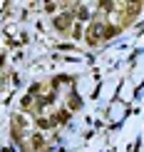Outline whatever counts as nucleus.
<instances>
[{
	"mask_svg": "<svg viewBox=\"0 0 144 152\" xmlns=\"http://www.w3.org/2000/svg\"><path fill=\"white\" fill-rule=\"evenodd\" d=\"M70 20H72V18L67 15V12H62V15L55 18V28H57V30H67V28H70Z\"/></svg>",
	"mask_w": 144,
	"mask_h": 152,
	"instance_id": "nucleus-2",
	"label": "nucleus"
},
{
	"mask_svg": "<svg viewBox=\"0 0 144 152\" xmlns=\"http://www.w3.org/2000/svg\"><path fill=\"white\" fill-rule=\"evenodd\" d=\"M30 105H33V97H30V95H27V97L22 100V107H30Z\"/></svg>",
	"mask_w": 144,
	"mask_h": 152,
	"instance_id": "nucleus-6",
	"label": "nucleus"
},
{
	"mask_svg": "<svg viewBox=\"0 0 144 152\" xmlns=\"http://www.w3.org/2000/svg\"><path fill=\"white\" fill-rule=\"evenodd\" d=\"M99 35H102V25H92L90 28V33H87V42H90V45H95V42L99 40Z\"/></svg>",
	"mask_w": 144,
	"mask_h": 152,
	"instance_id": "nucleus-1",
	"label": "nucleus"
},
{
	"mask_svg": "<svg viewBox=\"0 0 144 152\" xmlns=\"http://www.w3.org/2000/svg\"><path fill=\"white\" fill-rule=\"evenodd\" d=\"M67 117H70V112H67V110H62V112H57V115L52 117V122H65Z\"/></svg>",
	"mask_w": 144,
	"mask_h": 152,
	"instance_id": "nucleus-3",
	"label": "nucleus"
},
{
	"mask_svg": "<svg viewBox=\"0 0 144 152\" xmlns=\"http://www.w3.org/2000/svg\"><path fill=\"white\" fill-rule=\"evenodd\" d=\"M77 15L82 18V20H87V15H90V12H87V8H77Z\"/></svg>",
	"mask_w": 144,
	"mask_h": 152,
	"instance_id": "nucleus-5",
	"label": "nucleus"
},
{
	"mask_svg": "<svg viewBox=\"0 0 144 152\" xmlns=\"http://www.w3.org/2000/svg\"><path fill=\"white\" fill-rule=\"evenodd\" d=\"M80 105H82V102H80V97H77V95H72V97H70V107L75 110V107H80Z\"/></svg>",
	"mask_w": 144,
	"mask_h": 152,
	"instance_id": "nucleus-4",
	"label": "nucleus"
}]
</instances>
